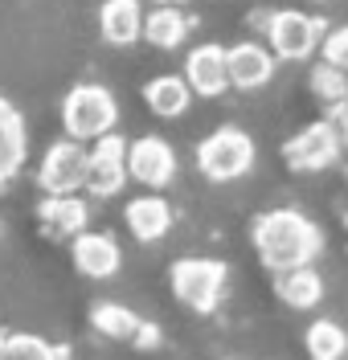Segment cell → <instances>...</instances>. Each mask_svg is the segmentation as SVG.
I'll list each match as a JSON object with an SVG mask.
<instances>
[{"instance_id": "cell-1", "label": "cell", "mask_w": 348, "mask_h": 360, "mask_svg": "<svg viewBox=\"0 0 348 360\" xmlns=\"http://www.w3.org/2000/svg\"><path fill=\"white\" fill-rule=\"evenodd\" d=\"M254 250L262 258L266 270H287V266H303L320 254V229L307 221L295 209H275V213H262L250 229Z\"/></svg>"}, {"instance_id": "cell-2", "label": "cell", "mask_w": 348, "mask_h": 360, "mask_svg": "<svg viewBox=\"0 0 348 360\" xmlns=\"http://www.w3.org/2000/svg\"><path fill=\"white\" fill-rule=\"evenodd\" d=\"M115 119H119L115 94L107 86H94V82L74 86L66 94V103H62V127H66L70 139H82V143L107 135L115 127Z\"/></svg>"}, {"instance_id": "cell-3", "label": "cell", "mask_w": 348, "mask_h": 360, "mask_svg": "<svg viewBox=\"0 0 348 360\" xmlns=\"http://www.w3.org/2000/svg\"><path fill=\"white\" fill-rule=\"evenodd\" d=\"M250 164H254V139L238 127H221L209 139H201V148H197V168L217 184L246 176Z\"/></svg>"}, {"instance_id": "cell-4", "label": "cell", "mask_w": 348, "mask_h": 360, "mask_svg": "<svg viewBox=\"0 0 348 360\" xmlns=\"http://www.w3.org/2000/svg\"><path fill=\"white\" fill-rule=\"evenodd\" d=\"M221 287H226V262L217 258H181L172 266V295L197 315H209L217 307Z\"/></svg>"}, {"instance_id": "cell-5", "label": "cell", "mask_w": 348, "mask_h": 360, "mask_svg": "<svg viewBox=\"0 0 348 360\" xmlns=\"http://www.w3.org/2000/svg\"><path fill=\"white\" fill-rule=\"evenodd\" d=\"M127 143L119 135H98L94 148L86 152V193L94 197H115L127 184Z\"/></svg>"}, {"instance_id": "cell-6", "label": "cell", "mask_w": 348, "mask_h": 360, "mask_svg": "<svg viewBox=\"0 0 348 360\" xmlns=\"http://www.w3.org/2000/svg\"><path fill=\"white\" fill-rule=\"evenodd\" d=\"M340 135L332 123H311V127H303L299 135H291L287 139V148H283V160H287V168H295V172H320L328 164H336L340 156Z\"/></svg>"}, {"instance_id": "cell-7", "label": "cell", "mask_w": 348, "mask_h": 360, "mask_svg": "<svg viewBox=\"0 0 348 360\" xmlns=\"http://www.w3.org/2000/svg\"><path fill=\"white\" fill-rule=\"evenodd\" d=\"M37 184L46 193H78L86 188V152H82V139H58L41 160V172Z\"/></svg>"}, {"instance_id": "cell-8", "label": "cell", "mask_w": 348, "mask_h": 360, "mask_svg": "<svg viewBox=\"0 0 348 360\" xmlns=\"http://www.w3.org/2000/svg\"><path fill=\"white\" fill-rule=\"evenodd\" d=\"M266 37H271V49L283 62H303V58H311V49H320V21L287 8V13L271 17Z\"/></svg>"}, {"instance_id": "cell-9", "label": "cell", "mask_w": 348, "mask_h": 360, "mask_svg": "<svg viewBox=\"0 0 348 360\" xmlns=\"http://www.w3.org/2000/svg\"><path fill=\"white\" fill-rule=\"evenodd\" d=\"M127 172L148 188H164L176 176V156L160 135H143L136 143H127Z\"/></svg>"}, {"instance_id": "cell-10", "label": "cell", "mask_w": 348, "mask_h": 360, "mask_svg": "<svg viewBox=\"0 0 348 360\" xmlns=\"http://www.w3.org/2000/svg\"><path fill=\"white\" fill-rule=\"evenodd\" d=\"M185 78L193 94H205V98H217L230 86V62H226V49L221 45H197L185 58Z\"/></svg>"}, {"instance_id": "cell-11", "label": "cell", "mask_w": 348, "mask_h": 360, "mask_svg": "<svg viewBox=\"0 0 348 360\" xmlns=\"http://www.w3.org/2000/svg\"><path fill=\"white\" fill-rule=\"evenodd\" d=\"M70 254H74V266L82 270L86 278H111L119 266H123V254H119V242L107 238V233H74L70 242Z\"/></svg>"}, {"instance_id": "cell-12", "label": "cell", "mask_w": 348, "mask_h": 360, "mask_svg": "<svg viewBox=\"0 0 348 360\" xmlns=\"http://www.w3.org/2000/svg\"><path fill=\"white\" fill-rule=\"evenodd\" d=\"M226 62H230V86L258 90V86H266L271 74H275V49L242 41V45H233V49H226Z\"/></svg>"}, {"instance_id": "cell-13", "label": "cell", "mask_w": 348, "mask_h": 360, "mask_svg": "<svg viewBox=\"0 0 348 360\" xmlns=\"http://www.w3.org/2000/svg\"><path fill=\"white\" fill-rule=\"evenodd\" d=\"M275 295L291 307V311H311V307L324 299V278L311 270V262L275 270Z\"/></svg>"}, {"instance_id": "cell-14", "label": "cell", "mask_w": 348, "mask_h": 360, "mask_svg": "<svg viewBox=\"0 0 348 360\" xmlns=\"http://www.w3.org/2000/svg\"><path fill=\"white\" fill-rule=\"evenodd\" d=\"M98 29L107 45H136L143 37V8L139 0H103Z\"/></svg>"}, {"instance_id": "cell-15", "label": "cell", "mask_w": 348, "mask_h": 360, "mask_svg": "<svg viewBox=\"0 0 348 360\" xmlns=\"http://www.w3.org/2000/svg\"><path fill=\"white\" fill-rule=\"evenodd\" d=\"M37 213H41V225H46L49 233H58V238L82 233L86 229V217H91L86 201H78L74 193H49V201H41Z\"/></svg>"}, {"instance_id": "cell-16", "label": "cell", "mask_w": 348, "mask_h": 360, "mask_svg": "<svg viewBox=\"0 0 348 360\" xmlns=\"http://www.w3.org/2000/svg\"><path fill=\"white\" fill-rule=\"evenodd\" d=\"M143 98H148L152 115H160V119H181V115L188 111V103H193V86H188V78H181V74H160V78L148 82Z\"/></svg>"}, {"instance_id": "cell-17", "label": "cell", "mask_w": 348, "mask_h": 360, "mask_svg": "<svg viewBox=\"0 0 348 360\" xmlns=\"http://www.w3.org/2000/svg\"><path fill=\"white\" fill-rule=\"evenodd\" d=\"M127 229L136 233L139 242H160L164 233L172 229V209L160 197H136L127 205Z\"/></svg>"}, {"instance_id": "cell-18", "label": "cell", "mask_w": 348, "mask_h": 360, "mask_svg": "<svg viewBox=\"0 0 348 360\" xmlns=\"http://www.w3.org/2000/svg\"><path fill=\"white\" fill-rule=\"evenodd\" d=\"M25 164V123L8 98H0V180H8Z\"/></svg>"}, {"instance_id": "cell-19", "label": "cell", "mask_w": 348, "mask_h": 360, "mask_svg": "<svg viewBox=\"0 0 348 360\" xmlns=\"http://www.w3.org/2000/svg\"><path fill=\"white\" fill-rule=\"evenodd\" d=\"M143 37L156 45V49H181L188 37V21L181 17L176 4H160L143 17Z\"/></svg>"}, {"instance_id": "cell-20", "label": "cell", "mask_w": 348, "mask_h": 360, "mask_svg": "<svg viewBox=\"0 0 348 360\" xmlns=\"http://www.w3.org/2000/svg\"><path fill=\"white\" fill-rule=\"evenodd\" d=\"M91 328L107 340H131L136 328H139V319H136V311H127L123 303H94Z\"/></svg>"}, {"instance_id": "cell-21", "label": "cell", "mask_w": 348, "mask_h": 360, "mask_svg": "<svg viewBox=\"0 0 348 360\" xmlns=\"http://www.w3.org/2000/svg\"><path fill=\"white\" fill-rule=\"evenodd\" d=\"M307 352L316 360H340L348 352V332L336 319H316L307 328Z\"/></svg>"}, {"instance_id": "cell-22", "label": "cell", "mask_w": 348, "mask_h": 360, "mask_svg": "<svg viewBox=\"0 0 348 360\" xmlns=\"http://www.w3.org/2000/svg\"><path fill=\"white\" fill-rule=\"evenodd\" d=\"M311 94L316 98H324L328 107L332 103H340L348 94V70H340V66H332V62H320V66L311 70Z\"/></svg>"}, {"instance_id": "cell-23", "label": "cell", "mask_w": 348, "mask_h": 360, "mask_svg": "<svg viewBox=\"0 0 348 360\" xmlns=\"http://www.w3.org/2000/svg\"><path fill=\"white\" fill-rule=\"evenodd\" d=\"M4 356L13 360H49V356H66L62 348L46 344L41 336H29V332H17V336L4 340Z\"/></svg>"}, {"instance_id": "cell-24", "label": "cell", "mask_w": 348, "mask_h": 360, "mask_svg": "<svg viewBox=\"0 0 348 360\" xmlns=\"http://www.w3.org/2000/svg\"><path fill=\"white\" fill-rule=\"evenodd\" d=\"M320 53H324L332 66L348 70V29H332L324 41H320Z\"/></svg>"}, {"instance_id": "cell-25", "label": "cell", "mask_w": 348, "mask_h": 360, "mask_svg": "<svg viewBox=\"0 0 348 360\" xmlns=\"http://www.w3.org/2000/svg\"><path fill=\"white\" fill-rule=\"evenodd\" d=\"M328 123L336 127V135H340V143L348 148V94L340 98V103H332V111H328Z\"/></svg>"}, {"instance_id": "cell-26", "label": "cell", "mask_w": 348, "mask_h": 360, "mask_svg": "<svg viewBox=\"0 0 348 360\" xmlns=\"http://www.w3.org/2000/svg\"><path fill=\"white\" fill-rule=\"evenodd\" d=\"M131 340H136V348H156V340H160V328H156V323H139Z\"/></svg>"}, {"instance_id": "cell-27", "label": "cell", "mask_w": 348, "mask_h": 360, "mask_svg": "<svg viewBox=\"0 0 348 360\" xmlns=\"http://www.w3.org/2000/svg\"><path fill=\"white\" fill-rule=\"evenodd\" d=\"M156 4H185V0H156Z\"/></svg>"}, {"instance_id": "cell-28", "label": "cell", "mask_w": 348, "mask_h": 360, "mask_svg": "<svg viewBox=\"0 0 348 360\" xmlns=\"http://www.w3.org/2000/svg\"><path fill=\"white\" fill-rule=\"evenodd\" d=\"M4 340H8V336H4V332H0V356H4Z\"/></svg>"}]
</instances>
